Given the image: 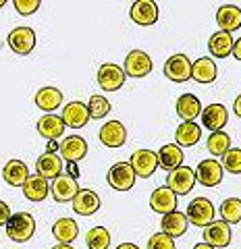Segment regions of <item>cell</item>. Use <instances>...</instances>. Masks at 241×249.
<instances>
[{"label":"cell","instance_id":"cell-1","mask_svg":"<svg viewBox=\"0 0 241 249\" xmlns=\"http://www.w3.org/2000/svg\"><path fill=\"white\" fill-rule=\"evenodd\" d=\"M4 227H6V237L11 241H15V243H25L36 232V218L29 212H15V214H11L9 222H6Z\"/></svg>","mask_w":241,"mask_h":249},{"label":"cell","instance_id":"cell-2","mask_svg":"<svg viewBox=\"0 0 241 249\" xmlns=\"http://www.w3.org/2000/svg\"><path fill=\"white\" fill-rule=\"evenodd\" d=\"M196 185V173L189 166H179L167 175V187L175 196H187Z\"/></svg>","mask_w":241,"mask_h":249},{"label":"cell","instance_id":"cell-3","mask_svg":"<svg viewBox=\"0 0 241 249\" xmlns=\"http://www.w3.org/2000/svg\"><path fill=\"white\" fill-rule=\"evenodd\" d=\"M214 206L212 201L206 197H196L193 201H189L187 206V222L196 224V227H208L210 222H214Z\"/></svg>","mask_w":241,"mask_h":249},{"label":"cell","instance_id":"cell-4","mask_svg":"<svg viewBox=\"0 0 241 249\" xmlns=\"http://www.w3.org/2000/svg\"><path fill=\"white\" fill-rule=\"evenodd\" d=\"M125 77H133V79H139V77H146L152 73V58L150 54L144 50H131L125 56Z\"/></svg>","mask_w":241,"mask_h":249},{"label":"cell","instance_id":"cell-5","mask_svg":"<svg viewBox=\"0 0 241 249\" xmlns=\"http://www.w3.org/2000/svg\"><path fill=\"white\" fill-rule=\"evenodd\" d=\"M9 48L15 54H21V56H27L29 52L36 48V31L32 27H15L9 34Z\"/></svg>","mask_w":241,"mask_h":249},{"label":"cell","instance_id":"cell-6","mask_svg":"<svg viewBox=\"0 0 241 249\" xmlns=\"http://www.w3.org/2000/svg\"><path fill=\"white\" fill-rule=\"evenodd\" d=\"M108 185L114 191H129L135 185V173L129 162H116V164L108 170Z\"/></svg>","mask_w":241,"mask_h":249},{"label":"cell","instance_id":"cell-7","mask_svg":"<svg viewBox=\"0 0 241 249\" xmlns=\"http://www.w3.org/2000/svg\"><path fill=\"white\" fill-rule=\"evenodd\" d=\"M165 77L175 83H185L191 79V62L185 54H173L165 62Z\"/></svg>","mask_w":241,"mask_h":249},{"label":"cell","instance_id":"cell-8","mask_svg":"<svg viewBox=\"0 0 241 249\" xmlns=\"http://www.w3.org/2000/svg\"><path fill=\"white\" fill-rule=\"evenodd\" d=\"M50 191H52V197L56 199L58 204H65V201H73L77 191H79V183H77L75 177L63 173L52 181Z\"/></svg>","mask_w":241,"mask_h":249},{"label":"cell","instance_id":"cell-9","mask_svg":"<svg viewBox=\"0 0 241 249\" xmlns=\"http://www.w3.org/2000/svg\"><path fill=\"white\" fill-rule=\"evenodd\" d=\"M129 17L133 23L142 27H150L158 21V6L152 0H137V2L131 4L129 9Z\"/></svg>","mask_w":241,"mask_h":249},{"label":"cell","instance_id":"cell-10","mask_svg":"<svg viewBox=\"0 0 241 249\" xmlns=\"http://www.w3.org/2000/svg\"><path fill=\"white\" fill-rule=\"evenodd\" d=\"M131 168H133L135 177H142V178H148L156 173L158 168V158H156V152L152 150H137L131 156Z\"/></svg>","mask_w":241,"mask_h":249},{"label":"cell","instance_id":"cell-11","mask_svg":"<svg viewBox=\"0 0 241 249\" xmlns=\"http://www.w3.org/2000/svg\"><path fill=\"white\" fill-rule=\"evenodd\" d=\"M125 83V71L119 65H112V62H106V65L100 67L98 71V85L104 91H116L123 88Z\"/></svg>","mask_w":241,"mask_h":249},{"label":"cell","instance_id":"cell-12","mask_svg":"<svg viewBox=\"0 0 241 249\" xmlns=\"http://www.w3.org/2000/svg\"><path fill=\"white\" fill-rule=\"evenodd\" d=\"M193 173H196V181L202 183L204 187H216L222 181V166L214 158L202 160Z\"/></svg>","mask_w":241,"mask_h":249},{"label":"cell","instance_id":"cell-13","mask_svg":"<svg viewBox=\"0 0 241 249\" xmlns=\"http://www.w3.org/2000/svg\"><path fill=\"white\" fill-rule=\"evenodd\" d=\"M98 137L106 147H121L127 142V129L121 121H108L102 124Z\"/></svg>","mask_w":241,"mask_h":249},{"label":"cell","instance_id":"cell-14","mask_svg":"<svg viewBox=\"0 0 241 249\" xmlns=\"http://www.w3.org/2000/svg\"><path fill=\"white\" fill-rule=\"evenodd\" d=\"M204 243L212 245L214 249L229 247V243H231V227L224 220L210 222L208 227L204 229Z\"/></svg>","mask_w":241,"mask_h":249},{"label":"cell","instance_id":"cell-15","mask_svg":"<svg viewBox=\"0 0 241 249\" xmlns=\"http://www.w3.org/2000/svg\"><path fill=\"white\" fill-rule=\"evenodd\" d=\"M71 204L79 216H92L100 210V197H98V193L92 189H79Z\"/></svg>","mask_w":241,"mask_h":249},{"label":"cell","instance_id":"cell-16","mask_svg":"<svg viewBox=\"0 0 241 249\" xmlns=\"http://www.w3.org/2000/svg\"><path fill=\"white\" fill-rule=\"evenodd\" d=\"M216 23H219L221 31L224 34H233L241 27V9L235 4H222L216 11Z\"/></svg>","mask_w":241,"mask_h":249},{"label":"cell","instance_id":"cell-17","mask_svg":"<svg viewBox=\"0 0 241 249\" xmlns=\"http://www.w3.org/2000/svg\"><path fill=\"white\" fill-rule=\"evenodd\" d=\"M227 121H229V112L222 104H210L202 110V124L212 131V133L214 131H222Z\"/></svg>","mask_w":241,"mask_h":249},{"label":"cell","instance_id":"cell-18","mask_svg":"<svg viewBox=\"0 0 241 249\" xmlns=\"http://www.w3.org/2000/svg\"><path fill=\"white\" fill-rule=\"evenodd\" d=\"M63 123L65 127H73V129H81L88 124L90 121V112H88V106L81 104V102H69L63 108Z\"/></svg>","mask_w":241,"mask_h":249},{"label":"cell","instance_id":"cell-19","mask_svg":"<svg viewBox=\"0 0 241 249\" xmlns=\"http://www.w3.org/2000/svg\"><path fill=\"white\" fill-rule=\"evenodd\" d=\"M150 208L154 210V212L167 216L170 212H175V208H177V196L168 189V187H158V189H154L152 197H150Z\"/></svg>","mask_w":241,"mask_h":249},{"label":"cell","instance_id":"cell-20","mask_svg":"<svg viewBox=\"0 0 241 249\" xmlns=\"http://www.w3.org/2000/svg\"><path fill=\"white\" fill-rule=\"evenodd\" d=\"M50 193V185L48 178H44L40 175H29L27 181L23 183V196H25L29 201H44Z\"/></svg>","mask_w":241,"mask_h":249},{"label":"cell","instance_id":"cell-21","mask_svg":"<svg viewBox=\"0 0 241 249\" xmlns=\"http://www.w3.org/2000/svg\"><path fill=\"white\" fill-rule=\"evenodd\" d=\"M88 154V143L85 139L79 137V135H69L65 137V142L60 143V156L67 160V162H79L81 158H85Z\"/></svg>","mask_w":241,"mask_h":249},{"label":"cell","instance_id":"cell-22","mask_svg":"<svg viewBox=\"0 0 241 249\" xmlns=\"http://www.w3.org/2000/svg\"><path fill=\"white\" fill-rule=\"evenodd\" d=\"M162 232L165 235H168L170 239H175V237H181L187 232V227H189V222H187V216H185L183 212H170L167 216H162Z\"/></svg>","mask_w":241,"mask_h":249},{"label":"cell","instance_id":"cell-23","mask_svg":"<svg viewBox=\"0 0 241 249\" xmlns=\"http://www.w3.org/2000/svg\"><path fill=\"white\" fill-rule=\"evenodd\" d=\"M177 114L179 119H183V123H193L202 114V104L193 93H183L177 100Z\"/></svg>","mask_w":241,"mask_h":249},{"label":"cell","instance_id":"cell-24","mask_svg":"<svg viewBox=\"0 0 241 249\" xmlns=\"http://www.w3.org/2000/svg\"><path fill=\"white\" fill-rule=\"evenodd\" d=\"M36 170H37V175L44 177V178H56L60 173H63V158H58V156L52 154V152H46L37 158Z\"/></svg>","mask_w":241,"mask_h":249},{"label":"cell","instance_id":"cell-25","mask_svg":"<svg viewBox=\"0 0 241 249\" xmlns=\"http://www.w3.org/2000/svg\"><path fill=\"white\" fill-rule=\"evenodd\" d=\"M52 235L63 245H71L77 239V235H79V224L73 218H60V220L52 224Z\"/></svg>","mask_w":241,"mask_h":249},{"label":"cell","instance_id":"cell-26","mask_svg":"<svg viewBox=\"0 0 241 249\" xmlns=\"http://www.w3.org/2000/svg\"><path fill=\"white\" fill-rule=\"evenodd\" d=\"M37 133H40L44 139H50V142H54V139L63 137L65 123L56 114H46V116H42V119L37 121Z\"/></svg>","mask_w":241,"mask_h":249},{"label":"cell","instance_id":"cell-27","mask_svg":"<svg viewBox=\"0 0 241 249\" xmlns=\"http://www.w3.org/2000/svg\"><path fill=\"white\" fill-rule=\"evenodd\" d=\"M60 104H63V91H60V89L50 88V85L37 89V93H36V106L40 108V110L52 112V110H56Z\"/></svg>","mask_w":241,"mask_h":249},{"label":"cell","instance_id":"cell-28","mask_svg":"<svg viewBox=\"0 0 241 249\" xmlns=\"http://www.w3.org/2000/svg\"><path fill=\"white\" fill-rule=\"evenodd\" d=\"M156 158H158V166H162L165 170H175L183 164V152H181V147H179L177 143H168V145H162L160 147V152L156 154Z\"/></svg>","mask_w":241,"mask_h":249},{"label":"cell","instance_id":"cell-29","mask_svg":"<svg viewBox=\"0 0 241 249\" xmlns=\"http://www.w3.org/2000/svg\"><path fill=\"white\" fill-rule=\"evenodd\" d=\"M216 73H219V69H216L212 58L202 56L196 62H191V79H196L198 83H212L216 79Z\"/></svg>","mask_w":241,"mask_h":249},{"label":"cell","instance_id":"cell-30","mask_svg":"<svg viewBox=\"0 0 241 249\" xmlns=\"http://www.w3.org/2000/svg\"><path fill=\"white\" fill-rule=\"evenodd\" d=\"M2 177L11 187H23V183L29 177V168L21 160H9L2 168Z\"/></svg>","mask_w":241,"mask_h":249},{"label":"cell","instance_id":"cell-31","mask_svg":"<svg viewBox=\"0 0 241 249\" xmlns=\"http://www.w3.org/2000/svg\"><path fill=\"white\" fill-rule=\"evenodd\" d=\"M233 40L231 34H224V31H219V34H214L212 37L208 40V50L212 54L214 58H227L229 54L233 52Z\"/></svg>","mask_w":241,"mask_h":249},{"label":"cell","instance_id":"cell-32","mask_svg":"<svg viewBox=\"0 0 241 249\" xmlns=\"http://www.w3.org/2000/svg\"><path fill=\"white\" fill-rule=\"evenodd\" d=\"M202 137V129L196 123H181L175 131V139L179 147H191L198 143V139Z\"/></svg>","mask_w":241,"mask_h":249},{"label":"cell","instance_id":"cell-33","mask_svg":"<svg viewBox=\"0 0 241 249\" xmlns=\"http://www.w3.org/2000/svg\"><path fill=\"white\" fill-rule=\"evenodd\" d=\"M206 147H208V152L212 156H224L231 150V137H229V133H224V131H214V133H210Z\"/></svg>","mask_w":241,"mask_h":249},{"label":"cell","instance_id":"cell-34","mask_svg":"<svg viewBox=\"0 0 241 249\" xmlns=\"http://www.w3.org/2000/svg\"><path fill=\"white\" fill-rule=\"evenodd\" d=\"M85 243L90 249H108L111 247V232L104 227H94L85 235Z\"/></svg>","mask_w":241,"mask_h":249},{"label":"cell","instance_id":"cell-35","mask_svg":"<svg viewBox=\"0 0 241 249\" xmlns=\"http://www.w3.org/2000/svg\"><path fill=\"white\" fill-rule=\"evenodd\" d=\"M221 214H222V220L227 224L241 222V199H237V197L224 199L222 206H221Z\"/></svg>","mask_w":241,"mask_h":249},{"label":"cell","instance_id":"cell-36","mask_svg":"<svg viewBox=\"0 0 241 249\" xmlns=\"http://www.w3.org/2000/svg\"><path fill=\"white\" fill-rule=\"evenodd\" d=\"M88 112H90V119H104L111 112V102L104 96H92L88 104Z\"/></svg>","mask_w":241,"mask_h":249},{"label":"cell","instance_id":"cell-37","mask_svg":"<svg viewBox=\"0 0 241 249\" xmlns=\"http://www.w3.org/2000/svg\"><path fill=\"white\" fill-rule=\"evenodd\" d=\"M222 170L229 175H241V150L239 147H231V150L222 156Z\"/></svg>","mask_w":241,"mask_h":249},{"label":"cell","instance_id":"cell-38","mask_svg":"<svg viewBox=\"0 0 241 249\" xmlns=\"http://www.w3.org/2000/svg\"><path fill=\"white\" fill-rule=\"evenodd\" d=\"M148 249H175V241L160 231V232H156V235L150 237V241H148Z\"/></svg>","mask_w":241,"mask_h":249},{"label":"cell","instance_id":"cell-39","mask_svg":"<svg viewBox=\"0 0 241 249\" xmlns=\"http://www.w3.org/2000/svg\"><path fill=\"white\" fill-rule=\"evenodd\" d=\"M13 4L19 15H32L40 9V0H15Z\"/></svg>","mask_w":241,"mask_h":249},{"label":"cell","instance_id":"cell-40","mask_svg":"<svg viewBox=\"0 0 241 249\" xmlns=\"http://www.w3.org/2000/svg\"><path fill=\"white\" fill-rule=\"evenodd\" d=\"M9 218H11V208L0 199V227H4V224L9 222Z\"/></svg>","mask_w":241,"mask_h":249},{"label":"cell","instance_id":"cell-41","mask_svg":"<svg viewBox=\"0 0 241 249\" xmlns=\"http://www.w3.org/2000/svg\"><path fill=\"white\" fill-rule=\"evenodd\" d=\"M233 56H235L237 60H241V37H239V40H235V44H233Z\"/></svg>","mask_w":241,"mask_h":249},{"label":"cell","instance_id":"cell-42","mask_svg":"<svg viewBox=\"0 0 241 249\" xmlns=\"http://www.w3.org/2000/svg\"><path fill=\"white\" fill-rule=\"evenodd\" d=\"M233 112H235V114L239 116V119H241V93L235 98V102H233Z\"/></svg>","mask_w":241,"mask_h":249},{"label":"cell","instance_id":"cell-43","mask_svg":"<svg viewBox=\"0 0 241 249\" xmlns=\"http://www.w3.org/2000/svg\"><path fill=\"white\" fill-rule=\"evenodd\" d=\"M116 249H139L135 243H121L119 247H116Z\"/></svg>","mask_w":241,"mask_h":249},{"label":"cell","instance_id":"cell-44","mask_svg":"<svg viewBox=\"0 0 241 249\" xmlns=\"http://www.w3.org/2000/svg\"><path fill=\"white\" fill-rule=\"evenodd\" d=\"M193 249H214V247H212V245H208V243H198Z\"/></svg>","mask_w":241,"mask_h":249},{"label":"cell","instance_id":"cell-45","mask_svg":"<svg viewBox=\"0 0 241 249\" xmlns=\"http://www.w3.org/2000/svg\"><path fill=\"white\" fill-rule=\"evenodd\" d=\"M52 249H73L71 245H63V243H58V245H54Z\"/></svg>","mask_w":241,"mask_h":249},{"label":"cell","instance_id":"cell-46","mask_svg":"<svg viewBox=\"0 0 241 249\" xmlns=\"http://www.w3.org/2000/svg\"><path fill=\"white\" fill-rule=\"evenodd\" d=\"M6 2H4V0H0V9H2V6H4Z\"/></svg>","mask_w":241,"mask_h":249}]
</instances>
